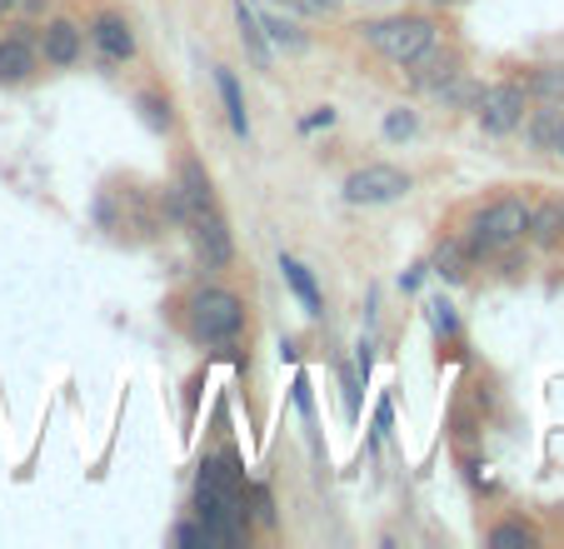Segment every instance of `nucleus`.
I'll use <instances>...</instances> for the list:
<instances>
[{"label": "nucleus", "mask_w": 564, "mask_h": 549, "mask_svg": "<svg viewBox=\"0 0 564 549\" xmlns=\"http://www.w3.org/2000/svg\"><path fill=\"white\" fill-rule=\"evenodd\" d=\"M195 515H200L210 545H240L246 539V475L235 465V454H215L200 465L195 480Z\"/></svg>", "instance_id": "obj_2"}, {"label": "nucleus", "mask_w": 564, "mask_h": 549, "mask_svg": "<svg viewBox=\"0 0 564 549\" xmlns=\"http://www.w3.org/2000/svg\"><path fill=\"white\" fill-rule=\"evenodd\" d=\"M554 211H560V235H564V201H554Z\"/></svg>", "instance_id": "obj_32"}, {"label": "nucleus", "mask_w": 564, "mask_h": 549, "mask_svg": "<svg viewBox=\"0 0 564 549\" xmlns=\"http://www.w3.org/2000/svg\"><path fill=\"white\" fill-rule=\"evenodd\" d=\"M35 61H41V51H35L31 41H21V35L0 41V80H6V85H21L25 75L35 71Z\"/></svg>", "instance_id": "obj_10"}, {"label": "nucleus", "mask_w": 564, "mask_h": 549, "mask_svg": "<svg viewBox=\"0 0 564 549\" xmlns=\"http://www.w3.org/2000/svg\"><path fill=\"white\" fill-rule=\"evenodd\" d=\"M524 235H530L534 245H554V240H560V211H554V205H540V211H530V220H524Z\"/></svg>", "instance_id": "obj_15"}, {"label": "nucleus", "mask_w": 564, "mask_h": 549, "mask_svg": "<svg viewBox=\"0 0 564 549\" xmlns=\"http://www.w3.org/2000/svg\"><path fill=\"white\" fill-rule=\"evenodd\" d=\"M315 11H319V15H330V11H340V0H315Z\"/></svg>", "instance_id": "obj_30"}, {"label": "nucleus", "mask_w": 564, "mask_h": 549, "mask_svg": "<svg viewBox=\"0 0 564 549\" xmlns=\"http://www.w3.org/2000/svg\"><path fill=\"white\" fill-rule=\"evenodd\" d=\"M415 126H420V120L410 116L405 106H400V110H390V116H384V136H390V140H410V136H415Z\"/></svg>", "instance_id": "obj_20"}, {"label": "nucleus", "mask_w": 564, "mask_h": 549, "mask_svg": "<svg viewBox=\"0 0 564 549\" xmlns=\"http://www.w3.org/2000/svg\"><path fill=\"white\" fill-rule=\"evenodd\" d=\"M165 205H171V215L185 225V230L195 235V245H200L205 265H230L235 260V240H230V225H225L220 205H215V191H210V175H205L200 160H185L181 165V185H171L165 191Z\"/></svg>", "instance_id": "obj_1"}, {"label": "nucleus", "mask_w": 564, "mask_h": 549, "mask_svg": "<svg viewBox=\"0 0 564 549\" xmlns=\"http://www.w3.org/2000/svg\"><path fill=\"white\" fill-rule=\"evenodd\" d=\"M235 21H240V41H246L250 61H256V65H270V41H265V31H260L256 11H250L246 0H235Z\"/></svg>", "instance_id": "obj_13"}, {"label": "nucleus", "mask_w": 564, "mask_h": 549, "mask_svg": "<svg viewBox=\"0 0 564 549\" xmlns=\"http://www.w3.org/2000/svg\"><path fill=\"white\" fill-rule=\"evenodd\" d=\"M191 330L205 345H230L240 330H246V305L230 295V290H200L191 300Z\"/></svg>", "instance_id": "obj_5"}, {"label": "nucleus", "mask_w": 564, "mask_h": 549, "mask_svg": "<svg viewBox=\"0 0 564 549\" xmlns=\"http://www.w3.org/2000/svg\"><path fill=\"white\" fill-rule=\"evenodd\" d=\"M175 545H210V535H205V525H181L175 529Z\"/></svg>", "instance_id": "obj_24"}, {"label": "nucleus", "mask_w": 564, "mask_h": 549, "mask_svg": "<svg viewBox=\"0 0 564 549\" xmlns=\"http://www.w3.org/2000/svg\"><path fill=\"white\" fill-rule=\"evenodd\" d=\"M21 6H25V0H0V15H6V11H21Z\"/></svg>", "instance_id": "obj_31"}, {"label": "nucleus", "mask_w": 564, "mask_h": 549, "mask_svg": "<svg viewBox=\"0 0 564 549\" xmlns=\"http://www.w3.org/2000/svg\"><path fill=\"white\" fill-rule=\"evenodd\" d=\"M295 405H300V415H310V385H305V375L295 380Z\"/></svg>", "instance_id": "obj_25"}, {"label": "nucleus", "mask_w": 564, "mask_h": 549, "mask_svg": "<svg viewBox=\"0 0 564 549\" xmlns=\"http://www.w3.org/2000/svg\"><path fill=\"white\" fill-rule=\"evenodd\" d=\"M375 430H390V400H380V410H375Z\"/></svg>", "instance_id": "obj_28"}, {"label": "nucleus", "mask_w": 564, "mask_h": 549, "mask_svg": "<svg viewBox=\"0 0 564 549\" xmlns=\"http://www.w3.org/2000/svg\"><path fill=\"white\" fill-rule=\"evenodd\" d=\"M524 106H530V90L514 80L505 85H485L475 96V110H479V126L490 130V136H510V130L524 126Z\"/></svg>", "instance_id": "obj_6"}, {"label": "nucleus", "mask_w": 564, "mask_h": 549, "mask_svg": "<svg viewBox=\"0 0 564 549\" xmlns=\"http://www.w3.org/2000/svg\"><path fill=\"white\" fill-rule=\"evenodd\" d=\"M330 120H335V110H330V106H325V110H315V116H310V120H305V130H315V126H330Z\"/></svg>", "instance_id": "obj_26"}, {"label": "nucleus", "mask_w": 564, "mask_h": 549, "mask_svg": "<svg viewBox=\"0 0 564 549\" xmlns=\"http://www.w3.org/2000/svg\"><path fill=\"white\" fill-rule=\"evenodd\" d=\"M41 55L51 65H75L80 61V25H70V21H51L41 31Z\"/></svg>", "instance_id": "obj_9"}, {"label": "nucleus", "mask_w": 564, "mask_h": 549, "mask_svg": "<svg viewBox=\"0 0 564 549\" xmlns=\"http://www.w3.org/2000/svg\"><path fill=\"white\" fill-rule=\"evenodd\" d=\"M560 100H544V110H534V120H530V146L534 150H550V136H554V126H560Z\"/></svg>", "instance_id": "obj_16"}, {"label": "nucleus", "mask_w": 564, "mask_h": 549, "mask_svg": "<svg viewBox=\"0 0 564 549\" xmlns=\"http://www.w3.org/2000/svg\"><path fill=\"white\" fill-rule=\"evenodd\" d=\"M215 85H220V100H225V116H230V130H235V136H250L246 96H240V80H235V71H215Z\"/></svg>", "instance_id": "obj_12"}, {"label": "nucleus", "mask_w": 564, "mask_h": 549, "mask_svg": "<svg viewBox=\"0 0 564 549\" xmlns=\"http://www.w3.org/2000/svg\"><path fill=\"white\" fill-rule=\"evenodd\" d=\"M360 35L394 65H415L420 55H430L435 45V21L430 15H394V21H370L360 25Z\"/></svg>", "instance_id": "obj_4"}, {"label": "nucleus", "mask_w": 564, "mask_h": 549, "mask_svg": "<svg viewBox=\"0 0 564 549\" xmlns=\"http://www.w3.org/2000/svg\"><path fill=\"white\" fill-rule=\"evenodd\" d=\"M490 545L495 549H530L534 545V529H524V525H500L490 535Z\"/></svg>", "instance_id": "obj_19"}, {"label": "nucleus", "mask_w": 564, "mask_h": 549, "mask_svg": "<svg viewBox=\"0 0 564 549\" xmlns=\"http://www.w3.org/2000/svg\"><path fill=\"white\" fill-rule=\"evenodd\" d=\"M430 325H435L440 335H455V330H459L455 305H449V300H430Z\"/></svg>", "instance_id": "obj_22"}, {"label": "nucleus", "mask_w": 564, "mask_h": 549, "mask_svg": "<svg viewBox=\"0 0 564 549\" xmlns=\"http://www.w3.org/2000/svg\"><path fill=\"white\" fill-rule=\"evenodd\" d=\"M465 265H469V250L459 240H449V245H440V255H435V270L445 274V280H459L465 274Z\"/></svg>", "instance_id": "obj_18"}, {"label": "nucleus", "mask_w": 564, "mask_h": 549, "mask_svg": "<svg viewBox=\"0 0 564 549\" xmlns=\"http://www.w3.org/2000/svg\"><path fill=\"white\" fill-rule=\"evenodd\" d=\"M550 150L554 155H564V116H560V126H554V136H550Z\"/></svg>", "instance_id": "obj_29"}, {"label": "nucleus", "mask_w": 564, "mask_h": 549, "mask_svg": "<svg viewBox=\"0 0 564 549\" xmlns=\"http://www.w3.org/2000/svg\"><path fill=\"white\" fill-rule=\"evenodd\" d=\"M90 41H96L110 61H130V55H135V35H130L126 15H110V11L96 15V21H90Z\"/></svg>", "instance_id": "obj_8"}, {"label": "nucleus", "mask_w": 564, "mask_h": 549, "mask_svg": "<svg viewBox=\"0 0 564 549\" xmlns=\"http://www.w3.org/2000/svg\"><path fill=\"white\" fill-rule=\"evenodd\" d=\"M250 505H256V509H250V515H256L260 519V525H275V505H270V489H250Z\"/></svg>", "instance_id": "obj_23"}, {"label": "nucleus", "mask_w": 564, "mask_h": 549, "mask_svg": "<svg viewBox=\"0 0 564 549\" xmlns=\"http://www.w3.org/2000/svg\"><path fill=\"white\" fill-rule=\"evenodd\" d=\"M140 110H145V120L155 130H171V100H160V96H140Z\"/></svg>", "instance_id": "obj_21"}, {"label": "nucleus", "mask_w": 564, "mask_h": 549, "mask_svg": "<svg viewBox=\"0 0 564 549\" xmlns=\"http://www.w3.org/2000/svg\"><path fill=\"white\" fill-rule=\"evenodd\" d=\"M256 21H260V31H265V41H275L280 51H290V55L305 51V35H300L290 21H280V15H256Z\"/></svg>", "instance_id": "obj_14"}, {"label": "nucleus", "mask_w": 564, "mask_h": 549, "mask_svg": "<svg viewBox=\"0 0 564 549\" xmlns=\"http://www.w3.org/2000/svg\"><path fill=\"white\" fill-rule=\"evenodd\" d=\"M280 6H290V11H300V15H319L315 0H280Z\"/></svg>", "instance_id": "obj_27"}, {"label": "nucleus", "mask_w": 564, "mask_h": 549, "mask_svg": "<svg viewBox=\"0 0 564 549\" xmlns=\"http://www.w3.org/2000/svg\"><path fill=\"white\" fill-rule=\"evenodd\" d=\"M280 270H285V286L300 295V305H305V315H310V320H319V310H325V305H319V286H315V280H310V270L295 260V255H285V260H280Z\"/></svg>", "instance_id": "obj_11"}, {"label": "nucleus", "mask_w": 564, "mask_h": 549, "mask_svg": "<svg viewBox=\"0 0 564 549\" xmlns=\"http://www.w3.org/2000/svg\"><path fill=\"white\" fill-rule=\"evenodd\" d=\"M524 220H530V205L524 201H514V195L490 201L475 220H469V235H465L469 260H479V255H500V250H510L514 240H524Z\"/></svg>", "instance_id": "obj_3"}, {"label": "nucleus", "mask_w": 564, "mask_h": 549, "mask_svg": "<svg viewBox=\"0 0 564 549\" xmlns=\"http://www.w3.org/2000/svg\"><path fill=\"white\" fill-rule=\"evenodd\" d=\"M530 90L540 100H564V65H540L530 75Z\"/></svg>", "instance_id": "obj_17"}, {"label": "nucleus", "mask_w": 564, "mask_h": 549, "mask_svg": "<svg viewBox=\"0 0 564 549\" xmlns=\"http://www.w3.org/2000/svg\"><path fill=\"white\" fill-rule=\"evenodd\" d=\"M410 191V175L394 165H365L345 180V201L350 205H390Z\"/></svg>", "instance_id": "obj_7"}]
</instances>
